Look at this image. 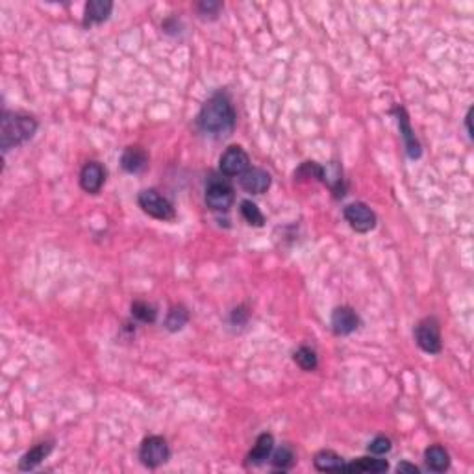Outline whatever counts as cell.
<instances>
[{"label": "cell", "mask_w": 474, "mask_h": 474, "mask_svg": "<svg viewBox=\"0 0 474 474\" xmlns=\"http://www.w3.org/2000/svg\"><path fill=\"white\" fill-rule=\"evenodd\" d=\"M199 126L202 132L213 135L230 134L235 126L234 106L226 95H213L199 113Z\"/></svg>", "instance_id": "cell-1"}, {"label": "cell", "mask_w": 474, "mask_h": 474, "mask_svg": "<svg viewBox=\"0 0 474 474\" xmlns=\"http://www.w3.org/2000/svg\"><path fill=\"white\" fill-rule=\"evenodd\" d=\"M37 130V121L30 115L21 113H4L2 115V128H0V147L4 152L10 148L23 145L32 139Z\"/></svg>", "instance_id": "cell-2"}, {"label": "cell", "mask_w": 474, "mask_h": 474, "mask_svg": "<svg viewBox=\"0 0 474 474\" xmlns=\"http://www.w3.org/2000/svg\"><path fill=\"white\" fill-rule=\"evenodd\" d=\"M234 188L223 176H211L206 186V204L215 211H228L234 204Z\"/></svg>", "instance_id": "cell-3"}, {"label": "cell", "mask_w": 474, "mask_h": 474, "mask_svg": "<svg viewBox=\"0 0 474 474\" xmlns=\"http://www.w3.org/2000/svg\"><path fill=\"white\" fill-rule=\"evenodd\" d=\"M137 204L147 215L158 219V221H172L176 217V211L169 200L164 195H159L156 189H145L137 197Z\"/></svg>", "instance_id": "cell-4"}, {"label": "cell", "mask_w": 474, "mask_h": 474, "mask_svg": "<svg viewBox=\"0 0 474 474\" xmlns=\"http://www.w3.org/2000/svg\"><path fill=\"white\" fill-rule=\"evenodd\" d=\"M170 448L169 443L161 435H150L143 440L139 446V460L141 463L148 468H158L164 463L169 462Z\"/></svg>", "instance_id": "cell-5"}, {"label": "cell", "mask_w": 474, "mask_h": 474, "mask_svg": "<svg viewBox=\"0 0 474 474\" xmlns=\"http://www.w3.org/2000/svg\"><path fill=\"white\" fill-rule=\"evenodd\" d=\"M415 341L422 350L428 354H440L441 352V330L435 317L422 319L415 328Z\"/></svg>", "instance_id": "cell-6"}, {"label": "cell", "mask_w": 474, "mask_h": 474, "mask_svg": "<svg viewBox=\"0 0 474 474\" xmlns=\"http://www.w3.org/2000/svg\"><path fill=\"white\" fill-rule=\"evenodd\" d=\"M346 223L350 224L352 230H356L357 234H367L376 226V213L371 210L369 206L363 202H352L343 211Z\"/></svg>", "instance_id": "cell-7"}, {"label": "cell", "mask_w": 474, "mask_h": 474, "mask_svg": "<svg viewBox=\"0 0 474 474\" xmlns=\"http://www.w3.org/2000/svg\"><path fill=\"white\" fill-rule=\"evenodd\" d=\"M219 169L224 176H241L246 169H250L248 154L237 145L228 147L221 156V159H219Z\"/></svg>", "instance_id": "cell-8"}, {"label": "cell", "mask_w": 474, "mask_h": 474, "mask_svg": "<svg viewBox=\"0 0 474 474\" xmlns=\"http://www.w3.org/2000/svg\"><path fill=\"white\" fill-rule=\"evenodd\" d=\"M106 180V170L99 161H89L80 172V188L89 195H97Z\"/></svg>", "instance_id": "cell-9"}, {"label": "cell", "mask_w": 474, "mask_h": 474, "mask_svg": "<svg viewBox=\"0 0 474 474\" xmlns=\"http://www.w3.org/2000/svg\"><path fill=\"white\" fill-rule=\"evenodd\" d=\"M241 188L245 189L246 193L252 195H261L270 188V175L267 170L258 169V167H250L241 175Z\"/></svg>", "instance_id": "cell-10"}, {"label": "cell", "mask_w": 474, "mask_h": 474, "mask_svg": "<svg viewBox=\"0 0 474 474\" xmlns=\"http://www.w3.org/2000/svg\"><path fill=\"white\" fill-rule=\"evenodd\" d=\"M359 326V317L352 308L348 306H341L335 308L332 313V330L335 335H348L352 332H356Z\"/></svg>", "instance_id": "cell-11"}, {"label": "cell", "mask_w": 474, "mask_h": 474, "mask_svg": "<svg viewBox=\"0 0 474 474\" xmlns=\"http://www.w3.org/2000/svg\"><path fill=\"white\" fill-rule=\"evenodd\" d=\"M121 165L123 169L130 175H137L141 170L147 169L148 165V154L147 150L139 145H134V147H128L121 156Z\"/></svg>", "instance_id": "cell-12"}, {"label": "cell", "mask_w": 474, "mask_h": 474, "mask_svg": "<svg viewBox=\"0 0 474 474\" xmlns=\"http://www.w3.org/2000/svg\"><path fill=\"white\" fill-rule=\"evenodd\" d=\"M113 10V2L110 0H91L86 4V13H83V26H93V24H102L110 19Z\"/></svg>", "instance_id": "cell-13"}, {"label": "cell", "mask_w": 474, "mask_h": 474, "mask_svg": "<svg viewBox=\"0 0 474 474\" xmlns=\"http://www.w3.org/2000/svg\"><path fill=\"white\" fill-rule=\"evenodd\" d=\"M273 451H275V437L270 433H261L256 440V445L250 451V454L246 456V463L252 467H259L269 460Z\"/></svg>", "instance_id": "cell-14"}, {"label": "cell", "mask_w": 474, "mask_h": 474, "mask_svg": "<svg viewBox=\"0 0 474 474\" xmlns=\"http://www.w3.org/2000/svg\"><path fill=\"white\" fill-rule=\"evenodd\" d=\"M397 117H398V126H400V134L406 141V150H408V156L413 159L421 158V143L417 141L415 134L410 126V119H408V113H406L404 108H397Z\"/></svg>", "instance_id": "cell-15"}, {"label": "cell", "mask_w": 474, "mask_h": 474, "mask_svg": "<svg viewBox=\"0 0 474 474\" xmlns=\"http://www.w3.org/2000/svg\"><path fill=\"white\" fill-rule=\"evenodd\" d=\"M52 441H47V443H39V445H35L34 448H30V451L21 457L19 468H21V471H34L35 467H39L43 463V460L52 452Z\"/></svg>", "instance_id": "cell-16"}, {"label": "cell", "mask_w": 474, "mask_h": 474, "mask_svg": "<svg viewBox=\"0 0 474 474\" xmlns=\"http://www.w3.org/2000/svg\"><path fill=\"white\" fill-rule=\"evenodd\" d=\"M389 463L378 457H359L350 463H345L343 473H386Z\"/></svg>", "instance_id": "cell-17"}, {"label": "cell", "mask_w": 474, "mask_h": 474, "mask_svg": "<svg viewBox=\"0 0 474 474\" xmlns=\"http://www.w3.org/2000/svg\"><path fill=\"white\" fill-rule=\"evenodd\" d=\"M424 462H426V467L430 471H433V473H445L446 468L451 467V456L440 445H433L430 448H426V452H424Z\"/></svg>", "instance_id": "cell-18"}, {"label": "cell", "mask_w": 474, "mask_h": 474, "mask_svg": "<svg viewBox=\"0 0 474 474\" xmlns=\"http://www.w3.org/2000/svg\"><path fill=\"white\" fill-rule=\"evenodd\" d=\"M313 465L321 473H343L345 462L334 451H321L313 460Z\"/></svg>", "instance_id": "cell-19"}, {"label": "cell", "mask_w": 474, "mask_h": 474, "mask_svg": "<svg viewBox=\"0 0 474 474\" xmlns=\"http://www.w3.org/2000/svg\"><path fill=\"white\" fill-rule=\"evenodd\" d=\"M189 321V311L186 306H172L167 313V319H165V328L169 332H180L181 328L186 326Z\"/></svg>", "instance_id": "cell-20"}, {"label": "cell", "mask_w": 474, "mask_h": 474, "mask_svg": "<svg viewBox=\"0 0 474 474\" xmlns=\"http://www.w3.org/2000/svg\"><path fill=\"white\" fill-rule=\"evenodd\" d=\"M295 363L299 365L302 371H315L319 367V357H317V352L310 346H300L299 350L295 352Z\"/></svg>", "instance_id": "cell-21"}, {"label": "cell", "mask_w": 474, "mask_h": 474, "mask_svg": "<svg viewBox=\"0 0 474 474\" xmlns=\"http://www.w3.org/2000/svg\"><path fill=\"white\" fill-rule=\"evenodd\" d=\"M270 462H273V467L276 471H289L293 467L295 463V454L289 446H280L278 451H275L270 454Z\"/></svg>", "instance_id": "cell-22"}, {"label": "cell", "mask_w": 474, "mask_h": 474, "mask_svg": "<svg viewBox=\"0 0 474 474\" xmlns=\"http://www.w3.org/2000/svg\"><path fill=\"white\" fill-rule=\"evenodd\" d=\"M241 215L245 219L246 223L252 224V226H264L265 217L264 213L259 211V208L252 200H243L241 202Z\"/></svg>", "instance_id": "cell-23"}, {"label": "cell", "mask_w": 474, "mask_h": 474, "mask_svg": "<svg viewBox=\"0 0 474 474\" xmlns=\"http://www.w3.org/2000/svg\"><path fill=\"white\" fill-rule=\"evenodd\" d=\"M132 315H134L135 319L143 321V322H154L156 321L158 311H156V308H154V306L148 304V302H143V300H135L134 304H132Z\"/></svg>", "instance_id": "cell-24"}, {"label": "cell", "mask_w": 474, "mask_h": 474, "mask_svg": "<svg viewBox=\"0 0 474 474\" xmlns=\"http://www.w3.org/2000/svg\"><path fill=\"white\" fill-rule=\"evenodd\" d=\"M197 10H199V15L202 19L215 21V19L219 17V12L223 10V4H221V2H215V0H204V2H200L199 6H197Z\"/></svg>", "instance_id": "cell-25"}, {"label": "cell", "mask_w": 474, "mask_h": 474, "mask_svg": "<svg viewBox=\"0 0 474 474\" xmlns=\"http://www.w3.org/2000/svg\"><path fill=\"white\" fill-rule=\"evenodd\" d=\"M295 176L299 178H319L322 180V167L315 164V161H306L299 167V170L295 172Z\"/></svg>", "instance_id": "cell-26"}, {"label": "cell", "mask_w": 474, "mask_h": 474, "mask_svg": "<svg viewBox=\"0 0 474 474\" xmlns=\"http://www.w3.org/2000/svg\"><path fill=\"white\" fill-rule=\"evenodd\" d=\"M389 451H391V440L386 437V435H378V437L371 441L369 452H373L375 456H384Z\"/></svg>", "instance_id": "cell-27"}, {"label": "cell", "mask_w": 474, "mask_h": 474, "mask_svg": "<svg viewBox=\"0 0 474 474\" xmlns=\"http://www.w3.org/2000/svg\"><path fill=\"white\" fill-rule=\"evenodd\" d=\"M246 319H248V311H245V308H237V310H234V313H232V321H234V324H245Z\"/></svg>", "instance_id": "cell-28"}, {"label": "cell", "mask_w": 474, "mask_h": 474, "mask_svg": "<svg viewBox=\"0 0 474 474\" xmlns=\"http://www.w3.org/2000/svg\"><path fill=\"white\" fill-rule=\"evenodd\" d=\"M398 473H411V474H417L419 473V467H415V465H411V463H400L397 467Z\"/></svg>", "instance_id": "cell-29"}, {"label": "cell", "mask_w": 474, "mask_h": 474, "mask_svg": "<svg viewBox=\"0 0 474 474\" xmlns=\"http://www.w3.org/2000/svg\"><path fill=\"white\" fill-rule=\"evenodd\" d=\"M473 112H474V110H473V108H468V112H467V115H465V126H467V134H468V137H471V139H473V124H471V123H473Z\"/></svg>", "instance_id": "cell-30"}]
</instances>
